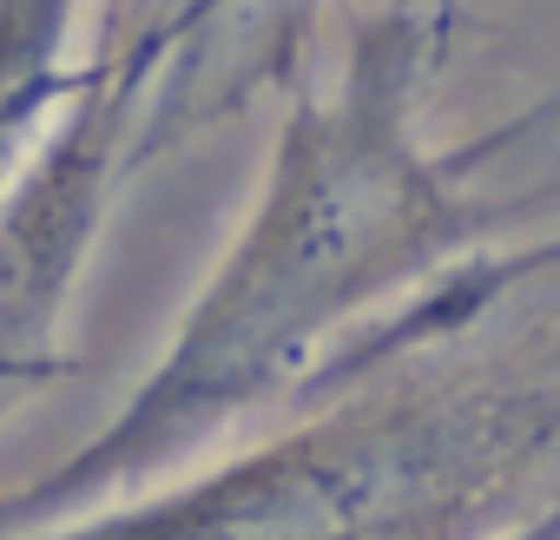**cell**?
Returning <instances> with one entry per match:
<instances>
[{
	"label": "cell",
	"instance_id": "cell-2",
	"mask_svg": "<svg viewBox=\"0 0 560 540\" xmlns=\"http://www.w3.org/2000/svg\"><path fill=\"white\" fill-rule=\"evenodd\" d=\"M383 369L337 383L350 402L250 461L67 540H435L560 448V369L376 383Z\"/></svg>",
	"mask_w": 560,
	"mask_h": 540
},
{
	"label": "cell",
	"instance_id": "cell-1",
	"mask_svg": "<svg viewBox=\"0 0 560 540\" xmlns=\"http://www.w3.org/2000/svg\"><path fill=\"white\" fill-rule=\"evenodd\" d=\"M448 34L455 0H330V67L298 73L291 54L298 80L264 191L178 343L106 435L0 501V527L139 488L257 409L442 350L521 278L560 263V250L494 257L488 244L527 218V198L481 191V172L560 106L521 113L488 139L429 145L422 106Z\"/></svg>",
	"mask_w": 560,
	"mask_h": 540
}]
</instances>
